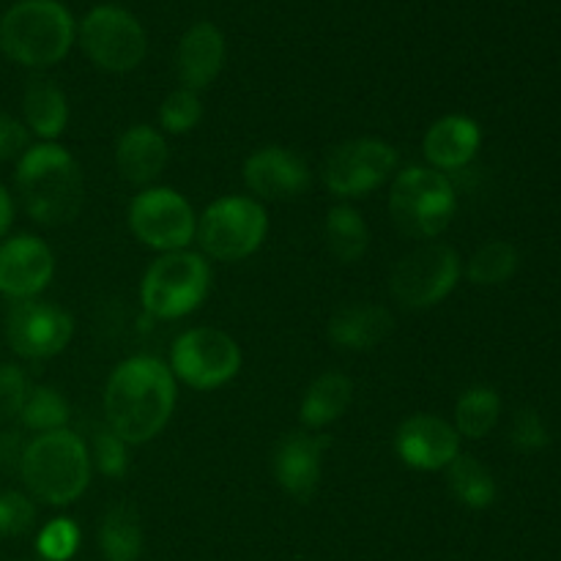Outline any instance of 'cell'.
<instances>
[{"label":"cell","instance_id":"obj_20","mask_svg":"<svg viewBox=\"0 0 561 561\" xmlns=\"http://www.w3.org/2000/svg\"><path fill=\"white\" fill-rule=\"evenodd\" d=\"M225 36L214 22H195L190 31L181 36L179 49H175V75H179L181 88L190 91H203L219 77L225 66Z\"/></svg>","mask_w":561,"mask_h":561},{"label":"cell","instance_id":"obj_9","mask_svg":"<svg viewBox=\"0 0 561 561\" xmlns=\"http://www.w3.org/2000/svg\"><path fill=\"white\" fill-rule=\"evenodd\" d=\"M244 356L241 345L228 332L214 327L186 329L173 340L170 348V373L175 381L197 389V392H214L228 387L241 373Z\"/></svg>","mask_w":561,"mask_h":561},{"label":"cell","instance_id":"obj_36","mask_svg":"<svg viewBox=\"0 0 561 561\" xmlns=\"http://www.w3.org/2000/svg\"><path fill=\"white\" fill-rule=\"evenodd\" d=\"M31 148V131L22 121L0 113V162L20 159Z\"/></svg>","mask_w":561,"mask_h":561},{"label":"cell","instance_id":"obj_23","mask_svg":"<svg viewBox=\"0 0 561 561\" xmlns=\"http://www.w3.org/2000/svg\"><path fill=\"white\" fill-rule=\"evenodd\" d=\"M22 113H25L27 131L42 137L44 142H55L69 126V99L58 82L36 77L25 88Z\"/></svg>","mask_w":561,"mask_h":561},{"label":"cell","instance_id":"obj_11","mask_svg":"<svg viewBox=\"0 0 561 561\" xmlns=\"http://www.w3.org/2000/svg\"><path fill=\"white\" fill-rule=\"evenodd\" d=\"M129 230L142 247L153 252L190 250L197 233V214L192 203L170 186H146L129 203Z\"/></svg>","mask_w":561,"mask_h":561},{"label":"cell","instance_id":"obj_14","mask_svg":"<svg viewBox=\"0 0 561 561\" xmlns=\"http://www.w3.org/2000/svg\"><path fill=\"white\" fill-rule=\"evenodd\" d=\"M241 179L255 201H294L310 186V164L288 146H263L244 159Z\"/></svg>","mask_w":561,"mask_h":561},{"label":"cell","instance_id":"obj_37","mask_svg":"<svg viewBox=\"0 0 561 561\" xmlns=\"http://www.w3.org/2000/svg\"><path fill=\"white\" fill-rule=\"evenodd\" d=\"M22 453H25V442L20 433L0 431V466L3 469H20Z\"/></svg>","mask_w":561,"mask_h":561},{"label":"cell","instance_id":"obj_17","mask_svg":"<svg viewBox=\"0 0 561 561\" xmlns=\"http://www.w3.org/2000/svg\"><path fill=\"white\" fill-rule=\"evenodd\" d=\"M327 447L329 436H316L312 431H294L277 442L272 455L274 480L294 502L310 504L316 499Z\"/></svg>","mask_w":561,"mask_h":561},{"label":"cell","instance_id":"obj_2","mask_svg":"<svg viewBox=\"0 0 561 561\" xmlns=\"http://www.w3.org/2000/svg\"><path fill=\"white\" fill-rule=\"evenodd\" d=\"M16 190L33 222L47 228L75 222L85 206L80 164L58 142H38L22 153L16 162Z\"/></svg>","mask_w":561,"mask_h":561},{"label":"cell","instance_id":"obj_38","mask_svg":"<svg viewBox=\"0 0 561 561\" xmlns=\"http://www.w3.org/2000/svg\"><path fill=\"white\" fill-rule=\"evenodd\" d=\"M11 225H14V201H11L9 190L0 184V241L9 236Z\"/></svg>","mask_w":561,"mask_h":561},{"label":"cell","instance_id":"obj_16","mask_svg":"<svg viewBox=\"0 0 561 561\" xmlns=\"http://www.w3.org/2000/svg\"><path fill=\"white\" fill-rule=\"evenodd\" d=\"M55 277V255L38 236L20 233L0 241V294L11 301L38 299Z\"/></svg>","mask_w":561,"mask_h":561},{"label":"cell","instance_id":"obj_31","mask_svg":"<svg viewBox=\"0 0 561 561\" xmlns=\"http://www.w3.org/2000/svg\"><path fill=\"white\" fill-rule=\"evenodd\" d=\"M88 453H91V463L96 466V471H102L110 480H121L129 471V444L115 436L107 425L96 427L93 447Z\"/></svg>","mask_w":561,"mask_h":561},{"label":"cell","instance_id":"obj_29","mask_svg":"<svg viewBox=\"0 0 561 561\" xmlns=\"http://www.w3.org/2000/svg\"><path fill=\"white\" fill-rule=\"evenodd\" d=\"M71 420V405L64 394L55 387H47V383H38V387H31L27 392L25 405L20 411V422L25 431L33 433H53L69 427Z\"/></svg>","mask_w":561,"mask_h":561},{"label":"cell","instance_id":"obj_30","mask_svg":"<svg viewBox=\"0 0 561 561\" xmlns=\"http://www.w3.org/2000/svg\"><path fill=\"white\" fill-rule=\"evenodd\" d=\"M203 121V102L190 88H175L159 104V131L162 135H186Z\"/></svg>","mask_w":561,"mask_h":561},{"label":"cell","instance_id":"obj_21","mask_svg":"<svg viewBox=\"0 0 561 561\" xmlns=\"http://www.w3.org/2000/svg\"><path fill=\"white\" fill-rule=\"evenodd\" d=\"M170 162L168 137L148 124H135L118 137L115 168L121 179L131 186H151Z\"/></svg>","mask_w":561,"mask_h":561},{"label":"cell","instance_id":"obj_1","mask_svg":"<svg viewBox=\"0 0 561 561\" xmlns=\"http://www.w3.org/2000/svg\"><path fill=\"white\" fill-rule=\"evenodd\" d=\"M179 403V383L168 362L137 354L118 362L104 387V420L129 447L153 442Z\"/></svg>","mask_w":561,"mask_h":561},{"label":"cell","instance_id":"obj_26","mask_svg":"<svg viewBox=\"0 0 561 561\" xmlns=\"http://www.w3.org/2000/svg\"><path fill=\"white\" fill-rule=\"evenodd\" d=\"M447 488L466 510H474V513H482V510L493 507L496 502V480H493L491 469L485 463L474 458V455L460 453L453 463L447 466Z\"/></svg>","mask_w":561,"mask_h":561},{"label":"cell","instance_id":"obj_28","mask_svg":"<svg viewBox=\"0 0 561 561\" xmlns=\"http://www.w3.org/2000/svg\"><path fill=\"white\" fill-rule=\"evenodd\" d=\"M518 250L510 241L493 239L469 257L463 274L469 277V283L480 285V288H493V285L510 283L518 272Z\"/></svg>","mask_w":561,"mask_h":561},{"label":"cell","instance_id":"obj_12","mask_svg":"<svg viewBox=\"0 0 561 561\" xmlns=\"http://www.w3.org/2000/svg\"><path fill=\"white\" fill-rule=\"evenodd\" d=\"M398 148L381 137H356L329 151L323 162V184L340 201H356L381 190L398 173Z\"/></svg>","mask_w":561,"mask_h":561},{"label":"cell","instance_id":"obj_22","mask_svg":"<svg viewBox=\"0 0 561 561\" xmlns=\"http://www.w3.org/2000/svg\"><path fill=\"white\" fill-rule=\"evenodd\" d=\"M351 403H354V381L345 373L329 370L307 387L299 405V420L305 431H323L334 425L351 409Z\"/></svg>","mask_w":561,"mask_h":561},{"label":"cell","instance_id":"obj_6","mask_svg":"<svg viewBox=\"0 0 561 561\" xmlns=\"http://www.w3.org/2000/svg\"><path fill=\"white\" fill-rule=\"evenodd\" d=\"M211 294V263L203 252H164L140 279V305L157 321H179L201 310Z\"/></svg>","mask_w":561,"mask_h":561},{"label":"cell","instance_id":"obj_7","mask_svg":"<svg viewBox=\"0 0 561 561\" xmlns=\"http://www.w3.org/2000/svg\"><path fill=\"white\" fill-rule=\"evenodd\" d=\"M268 236V211L252 195H225L197 217V244L211 261L239 263L255 255Z\"/></svg>","mask_w":561,"mask_h":561},{"label":"cell","instance_id":"obj_19","mask_svg":"<svg viewBox=\"0 0 561 561\" xmlns=\"http://www.w3.org/2000/svg\"><path fill=\"white\" fill-rule=\"evenodd\" d=\"M394 332V316L376 301H351L337 307L327 323V334L332 345L354 354L376 351L387 343Z\"/></svg>","mask_w":561,"mask_h":561},{"label":"cell","instance_id":"obj_15","mask_svg":"<svg viewBox=\"0 0 561 561\" xmlns=\"http://www.w3.org/2000/svg\"><path fill=\"white\" fill-rule=\"evenodd\" d=\"M394 455L411 471H444L460 455V433L436 414H411L394 431Z\"/></svg>","mask_w":561,"mask_h":561},{"label":"cell","instance_id":"obj_3","mask_svg":"<svg viewBox=\"0 0 561 561\" xmlns=\"http://www.w3.org/2000/svg\"><path fill=\"white\" fill-rule=\"evenodd\" d=\"M20 474L33 499L49 507H69L91 485L88 444L69 427L42 433L25 444Z\"/></svg>","mask_w":561,"mask_h":561},{"label":"cell","instance_id":"obj_5","mask_svg":"<svg viewBox=\"0 0 561 561\" xmlns=\"http://www.w3.org/2000/svg\"><path fill=\"white\" fill-rule=\"evenodd\" d=\"M458 211V195L449 175L411 164L394 173L389 186V214L405 239L433 241L447 233Z\"/></svg>","mask_w":561,"mask_h":561},{"label":"cell","instance_id":"obj_35","mask_svg":"<svg viewBox=\"0 0 561 561\" xmlns=\"http://www.w3.org/2000/svg\"><path fill=\"white\" fill-rule=\"evenodd\" d=\"M27 392H31V381L22 367L0 365V420L9 422L20 416Z\"/></svg>","mask_w":561,"mask_h":561},{"label":"cell","instance_id":"obj_24","mask_svg":"<svg viewBox=\"0 0 561 561\" xmlns=\"http://www.w3.org/2000/svg\"><path fill=\"white\" fill-rule=\"evenodd\" d=\"M142 518L135 504H113L99 524V551L107 561H137L142 557Z\"/></svg>","mask_w":561,"mask_h":561},{"label":"cell","instance_id":"obj_13","mask_svg":"<svg viewBox=\"0 0 561 561\" xmlns=\"http://www.w3.org/2000/svg\"><path fill=\"white\" fill-rule=\"evenodd\" d=\"M75 337V318L55 301H14L5 316V340L27 362H44L64 354Z\"/></svg>","mask_w":561,"mask_h":561},{"label":"cell","instance_id":"obj_32","mask_svg":"<svg viewBox=\"0 0 561 561\" xmlns=\"http://www.w3.org/2000/svg\"><path fill=\"white\" fill-rule=\"evenodd\" d=\"M80 548V526L71 518H53L36 537V551L44 561H69Z\"/></svg>","mask_w":561,"mask_h":561},{"label":"cell","instance_id":"obj_34","mask_svg":"<svg viewBox=\"0 0 561 561\" xmlns=\"http://www.w3.org/2000/svg\"><path fill=\"white\" fill-rule=\"evenodd\" d=\"M548 442H551L548 427L535 409L515 411L513 427H510V444H513L518 453H540L542 447H548Z\"/></svg>","mask_w":561,"mask_h":561},{"label":"cell","instance_id":"obj_10","mask_svg":"<svg viewBox=\"0 0 561 561\" xmlns=\"http://www.w3.org/2000/svg\"><path fill=\"white\" fill-rule=\"evenodd\" d=\"M77 36L88 60L110 75H129L146 60V31L140 20L121 5H96L88 11Z\"/></svg>","mask_w":561,"mask_h":561},{"label":"cell","instance_id":"obj_4","mask_svg":"<svg viewBox=\"0 0 561 561\" xmlns=\"http://www.w3.org/2000/svg\"><path fill=\"white\" fill-rule=\"evenodd\" d=\"M75 38V16L58 0H20L0 16V49L27 69L60 64Z\"/></svg>","mask_w":561,"mask_h":561},{"label":"cell","instance_id":"obj_18","mask_svg":"<svg viewBox=\"0 0 561 561\" xmlns=\"http://www.w3.org/2000/svg\"><path fill=\"white\" fill-rule=\"evenodd\" d=\"M482 146V129L469 115H444L422 137V157L438 173H455L474 162Z\"/></svg>","mask_w":561,"mask_h":561},{"label":"cell","instance_id":"obj_33","mask_svg":"<svg viewBox=\"0 0 561 561\" xmlns=\"http://www.w3.org/2000/svg\"><path fill=\"white\" fill-rule=\"evenodd\" d=\"M36 524V504L20 491L0 493V537H22Z\"/></svg>","mask_w":561,"mask_h":561},{"label":"cell","instance_id":"obj_27","mask_svg":"<svg viewBox=\"0 0 561 561\" xmlns=\"http://www.w3.org/2000/svg\"><path fill=\"white\" fill-rule=\"evenodd\" d=\"M499 416H502L499 392L493 387H485V383H477V387L466 389L458 403H455L453 425L460 433V438L480 442L499 425Z\"/></svg>","mask_w":561,"mask_h":561},{"label":"cell","instance_id":"obj_25","mask_svg":"<svg viewBox=\"0 0 561 561\" xmlns=\"http://www.w3.org/2000/svg\"><path fill=\"white\" fill-rule=\"evenodd\" d=\"M323 236H327L332 257L343 266H354L370 250V228L359 208H354L351 203H337L329 208L327 219H323Z\"/></svg>","mask_w":561,"mask_h":561},{"label":"cell","instance_id":"obj_8","mask_svg":"<svg viewBox=\"0 0 561 561\" xmlns=\"http://www.w3.org/2000/svg\"><path fill=\"white\" fill-rule=\"evenodd\" d=\"M463 277L458 250L442 241H427L400 257L389 274V294L405 310H433L449 299Z\"/></svg>","mask_w":561,"mask_h":561}]
</instances>
